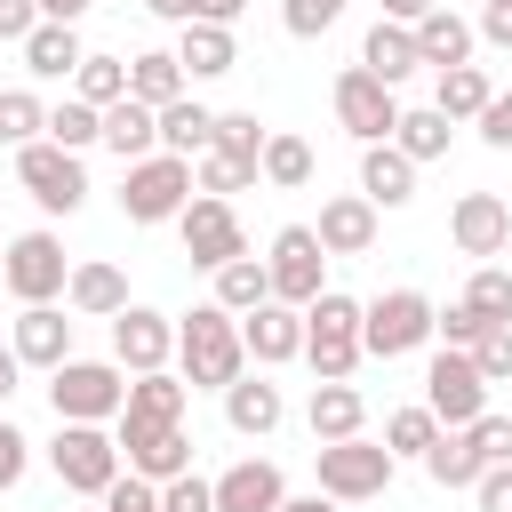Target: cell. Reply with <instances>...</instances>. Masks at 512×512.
Listing matches in <instances>:
<instances>
[{"instance_id":"1","label":"cell","mask_w":512,"mask_h":512,"mask_svg":"<svg viewBox=\"0 0 512 512\" xmlns=\"http://www.w3.org/2000/svg\"><path fill=\"white\" fill-rule=\"evenodd\" d=\"M240 368H248L240 312H224L216 296H208V304H192V312L176 320V376H184L192 392H224Z\"/></svg>"},{"instance_id":"2","label":"cell","mask_w":512,"mask_h":512,"mask_svg":"<svg viewBox=\"0 0 512 512\" xmlns=\"http://www.w3.org/2000/svg\"><path fill=\"white\" fill-rule=\"evenodd\" d=\"M392 448L384 440H368V432H352V440H320L312 448V472H320V496H336V504H368V496H384L392 488Z\"/></svg>"},{"instance_id":"3","label":"cell","mask_w":512,"mask_h":512,"mask_svg":"<svg viewBox=\"0 0 512 512\" xmlns=\"http://www.w3.org/2000/svg\"><path fill=\"white\" fill-rule=\"evenodd\" d=\"M304 360H312L320 384H344V376L360 368V304H352V296L320 288V296L304 304Z\"/></svg>"},{"instance_id":"4","label":"cell","mask_w":512,"mask_h":512,"mask_svg":"<svg viewBox=\"0 0 512 512\" xmlns=\"http://www.w3.org/2000/svg\"><path fill=\"white\" fill-rule=\"evenodd\" d=\"M48 400H56V424H112L128 400V368L120 360H64V368H48Z\"/></svg>"},{"instance_id":"5","label":"cell","mask_w":512,"mask_h":512,"mask_svg":"<svg viewBox=\"0 0 512 512\" xmlns=\"http://www.w3.org/2000/svg\"><path fill=\"white\" fill-rule=\"evenodd\" d=\"M192 200V160L184 152H144L120 176V216L128 224H176V208Z\"/></svg>"},{"instance_id":"6","label":"cell","mask_w":512,"mask_h":512,"mask_svg":"<svg viewBox=\"0 0 512 512\" xmlns=\"http://www.w3.org/2000/svg\"><path fill=\"white\" fill-rule=\"evenodd\" d=\"M432 296L424 288H384L376 304H360V352L376 360H408L416 344H432Z\"/></svg>"},{"instance_id":"7","label":"cell","mask_w":512,"mask_h":512,"mask_svg":"<svg viewBox=\"0 0 512 512\" xmlns=\"http://www.w3.org/2000/svg\"><path fill=\"white\" fill-rule=\"evenodd\" d=\"M48 464H56V480H64L72 496H104V488L120 480V440H112L104 424H56Z\"/></svg>"},{"instance_id":"8","label":"cell","mask_w":512,"mask_h":512,"mask_svg":"<svg viewBox=\"0 0 512 512\" xmlns=\"http://www.w3.org/2000/svg\"><path fill=\"white\" fill-rule=\"evenodd\" d=\"M16 184H24L48 216H72V208L88 200V168H80V152H64V144H48V136L16 144Z\"/></svg>"},{"instance_id":"9","label":"cell","mask_w":512,"mask_h":512,"mask_svg":"<svg viewBox=\"0 0 512 512\" xmlns=\"http://www.w3.org/2000/svg\"><path fill=\"white\" fill-rule=\"evenodd\" d=\"M64 280H72V264H64V240H56V232H16V240H8L0 288H8L16 304H56Z\"/></svg>"},{"instance_id":"10","label":"cell","mask_w":512,"mask_h":512,"mask_svg":"<svg viewBox=\"0 0 512 512\" xmlns=\"http://www.w3.org/2000/svg\"><path fill=\"white\" fill-rule=\"evenodd\" d=\"M328 104H336V120H344V136H360V144H384L392 128H400V96L368 72V64H352V72H336V88H328Z\"/></svg>"},{"instance_id":"11","label":"cell","mask_w":512,"mask_h":512,"mask_svg":"<svg viewBox=\"0 0 512 512\" xmlns=\"http://www.w3.org/2000/svg\"><path fill=\"white\" fill-rule=\"evenodd\" d=\"M176 232H184V256H192L200 272H216V264H232V256L248 248L232 200H216V192H192V200L176 208Z\"/></svg>"},{"instance_id":"12","label":"cell","mask_w":512,"mask_h":512,"mask_svg":"<svg viewBox=\"0 0 512 512\" xmlns=\"http://www.w3.org/2000/svg\"><path fill=\"white\" fill-rule=\"evenodd\" d=\"M320 264H328V248H320V232L312 224H280L272 232V256H264V272H272V296L280 304H312L320 296Z\"/></svg>"},{"instance_id":"13","label":"cell","mask_w":512,"mask_h":512,"mask_svg":"<svg viewBox=\"0 0 512 512\" xmlns=\"http://www.w3.org/2000/svg\"><path fill=\"white\" fill-rule=\"evenodd\" d=\"M424 408H432L440 424H472V416L488 408V376L472 368V352H456V344L432 352V368H424Z\"/></svg>"},{"instance_id":"14","label":"cell","mask_w":512,"mask_h":512,"mask_svg":"<svg viewBox=\"0 0 512 512\" xmlns=\"http://www.w3.org/2000/svg\"><path fill=\"white\" fill-rule=\"evenodd\" d=\"M112 360H120L128 376L168 368V360H176V320L152 312V304H120V312H112Z\"/></svg>"},{"instance_id":"15","label":"cell","mask_w":512,"mask_h":512,"mask_svg":"<svg viewBox=\"0 0 512 512\" xmlns=\"http://www.w3.org/2000/svg\"><path fill=\"white\" fill-rule=\"evenodd\" d=\"M112 440H120V464L144 472V480L192 472V432L184 424H112Z\"/></svg>"},{"instance_id":"16","label":"cell","mask_w":512,"mask_h":512,"mask_svg":"<svg viewBox=\"0 0 512 512\" xmlns=\"http://www.w3.org/2000/svg\"><path fill=\"white\" fill-rule=\"evenodd\" d=\"M240 344H248V360L288 368V360H304V312L280 304V296H264L256 312H240Z\"/></svg>"},{"instance_id":"17","label":"cell","mask_w":512,"mask_h":512,"mask_svg":"<svg viewBox=\"0 0 512 512\" xmlns=\"http://www.w3.org/2000/svg\"><path fill=\"white\" fill-rule=\"evenodd\" d=\"M448 240H456L464 256H504V248H512V208H504L496 192H464V200L448 208Z\"/></svg>"},{"instance_id":"18","label":"cell","mask_w":512,"mask_h":512,"mask_svg":"<svg viewBox=\"0 0 512 512\" xmlns=\"http://www.w3.org/2000/svg\"><path fill=\"white\" fill-rule=\"evenodd\" d=\"M208 488H216V512H280V496H288V480H280L272 456H240V464L216 472Z\"/></svg>"},{"instance_id":"19","label":"cell","mask_w":512,"mask_h":512,"mask_svg":"<svg viewBox=\"0 0 512 512\" xmlns=\"http://www.w3.org/2000/svg\"><path fill=\"white\" fill-rule=\"evenodd\" d=\"M8 344H16L24 368H64V360H72V320H64L56 304H24L16 328H8Z\"/></svg>"},{"instance_id":"20","label":"cell","mask_w":512,"mask_h":512,"mask_svg":"<svg viewBox=\"0 0 512 512\" xmlns=\"http://www.w3.org/2000/svg\"><path fill=\"white\" fill-rule=\"evenodd\" d=\"M312 232H320L328 256H368V248H376V200H368V192H336Z\"/></svg>"},{"instance_id":"21","label":"cell","mask_w":512,"mask_h":512,"mask_svg":"<svg viewBox=\"0 0 512 512\" xmlns=\"http://www.w3.org/2000/svg\"><path fill=\"white\" fill-rule=\"evenodd\" d=\"M184 408H192V384L152 368V376H128V400H120L112 424H184Z\"/></svg>"},{"instance_id":"22","label":"cell","mask_w":512,"mask_h":512,"mask_svg":"<svg viewBox=\"0 0 512 512\" xmlns=\"http://www.w3.org/2000/svg\"><path fill=\"white\" fill-rule=\"evenodd\" d=\"M280 416H288L280 384H264V376H248V368L224 384V424H232L240 440H264V432H280Z\"/></svg>"},{"instance_id":"23","label":"cell","mask_w":512,"mask_h":512,"mask_svg":"<svg viewBox=\"0 0 512 512\" xmlns=\"http://www.w3.org/2000/svg\"><path fill=\"white\" fill-rule=\"evenodd\" d=\"M408 32H416V56H424L432 72H448V64H472V40H480V32H472V24H464L448 0H440V8H424Z\"/></svg>"},{"instance_id":"24","label":"cell","mask_w":512,"mask_h":512,"mask_svg":"<svg viewBox=\"0 0 512 512\" xmlns=\"http://www.w3.org/2000/svg\"><path fill=\"white\" fill-rule=\"evenodd\" d=\"M360 192H368L376 208H408V200H416V160H408L392 136L368 144V152H360Z\"/></svg>"},{"instance_id":"25","label":"cell","mask_w":512,"mask_h":512,"mask_svg":"<svg viewBox=\"0 0 512 512\" xmlns=\"http://www.w3.org/2000/svg\"><path fill=\"white\" fill-rule=\"evenodd\" d=\"M96 144H112V152H120V168H128V160L160 152V112H152V104H136V96L104 104V128H96Z\"/></svg>"},{"instance_id":"26","label":"cell","mask_w":512,"mask_h":512,"mask_svg":"<svg viewBox=\"0 0 512 512\" xmlns=\"http://www.w3.org/2000/svg\"><path fill=\"white\" fill-rule=\"evenodd\" d=\"M16 48H24V72H32V80H72V64L88 56V48H80V32H72V24H48V16H40Z\"/></svg>"},{"instance_id":"27","label":"cell","mask_w":512,"mask_h":512,"mask_svg":"<svg viewBox=\"0 0 512 512\" xmlns=\"http://www.w3.org/2000/svg\"><path fill=\"white\" fill-rule=\"evenodd\" d=\"M176 64H184V80H224V72H240L232 24H184V40H176Z\"/></svg>"},{"instance_id":"28","label":"cell","mask_w":512,"mask_h":512,"mask_svg":"<svg viewBox=\"0 0 512 512\" xmlns=\"http://www.w3.org/2000/svg\"><path fill=\"white\" fill-rule=\"evenodd\" d=\"M360 64H368L384 88H400L408 72H424V56H416V32H408V24H392V16H376V32L360 40Z\"/></svg>"},{"instance_id":"29","label":"cell","mask_w":512,"mask_h":512,"mask_svg":"<svg viewBox=\"0 0 512 512\" xmlns=\"http://www.w3.org/2000/svg\"><path fill=\"white\" fill-rule=\"evenodd\" d=\"M64 304H72V312H88V320H112V312L128 304V272H120V264H72Z\"/></svg>"},{"instance_id":"30","label":"cell","mask_w":512,"mask_h":512,"mask_svg":"<svg viewBox=\"0 0 512 512\" xmlns=\"http://www.w3.org/2000/svg\"><path fill=\"white\" fill-rule=\"evenodd\" d=\"M312 440H352L360 424H368V400H360V384L344 376V384H312Z\"/></svg>"},{"instance_id":"31","label":"cell","mask_w":512,"mask_h":512,"mask_svg":"<svg viewBox=\"0 0 512 512\" xmlns=\"http://www.w3.org/2000/svg\"><path fill=\"white\" fill-rule=\"evenodd\" d=\"M128 96L152 104V112L176 104V96H184V64H176V48H144V56L128 64Z\"/></svg>"},{"instance_id":"32","label":"cell","mask_w":512,"mask_h":512,"mask_svg":"<svg viewBox=\"0 0 512 512\" xmlns=\"http://www.w3.org/2000/svg\"><path fill=\"white\" fill-rule=\"evenodd\" d=\"M208 136H216V112L200 104V96H176V104H160V152H208Z\"/></svg>"},{"instance_id":"33","label":"cell","mask_w":512,"mask_h":512,"mask_svg":"<svg viewBox=\"0 0 512 512\" xmlns=\"http://www.w3.org/2000/svg\"><path fill=\"white\" fill-rule=\"evenodd\" d=\"M416 464H424V472H432L440 488H472V480L488 472V464L472 456V440H464V424H440V440H432V448H424Z\"/></svg>"},{"instance_id":"34","label":"cell","mask_w":512,"mask_h":512,"mask_svg":"<svg viewBox=\"0 0 512 512\" xmlns=\"http://www.w3.org/2000/svg\"><path fill=\"white\" fill-rule=\"evenodd\" d=\"M264 296H272V272H264V256H248V248H240L232 264H216V304H224V312H256Z\"/></svg>"},{"instance_id":"35","label":"cell","mask_w":512,"mask_h":512,"mask_svg":"<svg viewBox=\"0 0 512 512\" xmlns=\"http://www.w3.org/2000/svg\"><path fill=\"white\" fill-rule=\"evenodd\" d=\"M488 96H496V80H488L480 64H448V72H440V96H432V104H440L448 120H480V104H488Z\"/></svg>"},{"instance_id":"36","label":"cell","mask_w":512,"mask_h":512,"mask_svg":"<svg viewBox=\"0 0 512 512\" xmlns=\"http://www.w3.org/2000/svg\"><path fill=\"white\" fill-rule=\"evenodd\" d=\"M448 128H456V120H448L440 104H424V112H400L392 144H400V152H408V160L424 168V160H440V152H448Z\"/></svg>"},{"instance_id":"37","label":"cell","mask_w":512,"mask_h":512,"mask_svg":"<svg viewBox=\"0 0 512 512\" xmlns=\"http://www.w3.org/2000/svg\"><path fill=\"white\" fill-rule=\"evenodd\" d=\"M256 176H264L256 160H232V152H216V144H208V152H192V192H216V200H232V192H248Z\"/></svg>"},{"instance_id":"38","label":"cell","mask_w":512,"mask_h":512,"mask_svg":"<svg viewBox=\"0 0 512 512\" xmlns=\"http://www.w3.org/2000/svg\"><path fill=\"white\" fill-rule=\"evenodd\" d=\"M72 96L96 104V112L120 104V96H128V64H120V56H80V64H72Z\"/></svg>"},{"instance_id":"39","label":"cell","mask_w":512,"mask_h":512,"mask_svg":"<svg viewBox=\"0 0 512 512\" xmlns=\"http://www.w3.org/2000/svg\"><path fill=\"white\" fill-rule=\"evenodd\" d=\"M256 168H264V184L296 192V184H312V144L280 128V136H264V160H256Z\"/></svg>"},{"instance_id":"40","label":"cell","mask_w":512,"mask_h":512,"mask_svg":"<svg viewBox=\"0 0 512 512\" xmlns=\"http://www.w3.org/2000/svg\"><path fill=\"white\" fill-rule=\"evenodd\" d=\"M432 440H440V416H432L424 400H416V408H392V416H384V448H392V456H424Z\"/></svg>"},{"instance_id":"41","label":"cell","mask_w":512,"mask_h":512,"mask_svg":"<svg viewBox=\"0 0 512 512\" xmlns=\"http://www.w3.org/2000/svg\"><path fill=\"white\" fill-rule=\"evenodd\" d=\"M48 136V104L32 88H0V144H32Z\"/></svg>"},{"instance_id":"42","label":"cell","mask_w":512,"mask_h":512,"mask_svg":"<svg viewBox=\"0 0 512 512\" xmlns=\"http://www.w3.org/2000/svg\"><path fill=\"white\" fill-rule=\"evenodd\" d=\"M96 128H104V112H96V104H80V96H64V104L48 112V144H64V152H88V144H96Z\"/></svg>"},{"instance_id":"43","label":"cell","mask_w":512,"mask_h":512,"mask_svg":"<svg viewBox=\"0 0 512 512\" xmlns=\"http://www.w3.org/2000/svg\"><path fill=\"white\" fill-rule=\"evenodd\" d=\"M464 304H472L480 320H512V272H504V264H480V272L464 280Z\"/></svg>"},{"instance_id":"44","label":"cell","mask_w":512,"mask_h":512,"mask_svg":"<svg viewBox=\"0 0 512 512\" xmlns=\"http://www.w3.org/2000/svg\"><path fill=\"white\" fill-rule=\"evenodd\" d=\"M472 368H480L488 384H512V320H488V328L472 336Z\"/></svg>"},{"instance_id":"45","label":"cell","mask_w":512,"mask_h":512,"mask_svg":"<svg viewBox=\"0 0 512 512\" xmlns=\"http://www.w3.org/2000/svg\"><path fill=\"white\" fill-rule=\"evenodd\" d=\"M216 152H232V160H264V128H256V112H216V136H208Z\"/></svg>"},{"instance_id":"46","label":"cell","mask_w":512,"mask_h":512,"mask_svg":"<svg viewBox=\"0 0 512 512\" xmlns=\"http://www.w3.org/2000/svg\"><path fill=\"white\" fill-rule=\"evenodd\" d=\"M464 440H472V456H480V464H512V416L480 408V416L464 424Z\"/></svg>"},{"instance_id":"47","label":"cell","mask_w":512,"mask_h":512,"mask_svg":"<svg viewBox=\"0 0 512 512\" xmlns=\"http://www.w3.org/2000/svg\"><path fill=\"white\" fill-rule=\"evenodd\" d=\"M96 504H104V512H160V480H144V472L120 464V480H112Z\"/></svg>"},{"instance_id":"48","label":"cell","mask_w":512,"mask_h":512,"mask_svg":"<svg viewBox=\"0 0 512 512\" xmlns=\"http://www.w3.org/2000/svg\"><path fill=\"white\" fill-rule=\"evenodd\" d=\"M344 8H352V0H280V24H288L296 40H320V32H328Z\"/></svg>"},{"instance_id":"49","label":"cell","mask_w":512,"mask_h":512,"mask_svg":"<svg viewBox=\"0 0 512 512\" xmlns=\"http://www.w3.org/2000/svg\"><path fill=\"white\" fill-rule=\"evenodd\" d=\"M160 512H216V488L200 472H176V480H160Z\"/></svg>"},{"instance_id":"50","label":"cell","mask_w":512,"mask_h":512,"mask_svg":"<svg viewBox=\"0 0 512 512\" xmlns=\"http://www.w3.org/2000/svg\"><path fill=\"white\" fill-rule=\"evenodd\" d=\"M480 328H488V320H480L464 296H456L448 312H432V336H440V344H456V352H472V336H480Z\"/></svg>"},{"instance_id":"51","label":"cell","mask_w":512,"mask_h":512,"mask_svg":"<svg viewBox=\"0 0 512 512\" xmlns=\"http://www.w3.org/2000/svg\"><path fill=\"white\" fill-rule=\"evenodd\" d=\"M480 144H496V152H512V88H496V96L480 104Z\"/></svg>"},{"instance_id":"52","label":"cell","mask_w":512,"mask_h":512,"mask_svg":"<svg viewBox=\"0 0 512 512\" xmlns=\"http://www.w3.org/2000/svg\"><path fill=\"white\" fill-rule=\"evenodd\" d=\"M24 472H32V440H24V432L0 416V488H16Z\"/></svg>"},{"instance_id":"53","label":"cell","mask_w":512,"mask_h":512,"mask_svg":"<svg viewBox=\"0 0 512 512\" xmlns=\"http://www.w3.org/2000/svg\"><path fill=\"white\" fill-rule=\"evenodd\" d=\"M472 496H480V512H512V464H488L472 480Z\"/></svg>"},{"instance_id":"54","label":"cell","mask_w":512,"mask_h":512,"mask_svg":"<svg viewBox=\"0 0 512 512\" xmlns=\"http://www.w3.org/2000/svg\"><path fill=\"white\" fill-rule=\"evenodd\" d=\"M472 32H480V40H496V48H512V0H488Z\"/></svg>"},{"instance_id":"55","label":"cell","mask_w":512,"mask_h":512,"mask_svg":"<svg viewBox=\"0 0 512 512\" xmlns=\"http://www.w3.org/2000/svg\"><path fill=\"white\" fill-rule=\"evenodd\" d=\"M32 24H40V8H32V0H0V40H24Z\"/></svg>"},{"instance_id":"56","label":"cell","mask_w":512,"mask_h":512,"mask_svg":"<svg viewBox=\"0 0 512 512\" xmlns=\"http://www.w3.org/2000/svg\"><path fill=\"white\" fill-rule=\"evenodd\" d=\"M248 0H192V24H240Z\"/></svg>"},{"instance_id":"57","label":"cell","mask_w":512,"mask_h":512,"mask_svg":"<svg viewBox=\"0 0 512 512\" xmlns=\"http://www.w3.org/2000/svg\"><path fill=\"white\" fill-rule=\"evenodd\" d=\"M32 8H40V16H48V24H80V16H88V8H96V0H32Z\"/></svg>"},{"instance_id":"58","label":"cell","mask_w":512,"mask_h":512,"mask_svg":"<svg viewBox=\"0 0 512 512\" xmlns=\"http://www.w3.org/2000/svg\"><path fill=\"white\" fill-rule=\"evenodd\" d=\"M16 376H24V360H16V344H0V408H8V392H16Z\"/></svg>"},{"instance_id":"59","label":"cell","mask_w":512,"mask_h":512,"mask_svg":"<svg viewBox=\"0 0 512 512\" xmlns=\"http://www.w3.org/2000/svg\"><path fill=\"white\" fill-rule=\"evenodd\" d=\"M424 8H440V0H384V16H392V24H416Z\"/></svg>"},{"instance_id":"60","label":"cell","mask_w":512,"mask_h":512,"mask_svg":"<svg viewBox=\"0 0 512 512\" xmlns=\"http://www.w3.org/2000/svg\"><path fill=\"white\" fill-rule=\"evenodd\" d=\"M280 512H336V496H320V488L312 496H280Z\"/></svg>"},{"instance_id":"61","label":"cell","mask_w":512,"mask_h":512,"mask_svg":"<svg viewBox=\"0 0 512 512\" xmlns=\"http://www.w3.org/2000/svg\"><path fill=\"white\" fill-rule=\"evenodd\" d=\"M152 16H168V24H192V0H144Z\"/></svg>"},{"instance_id":"62","label":"cell","mask_w":512,"mask_h":512,"mask_svg":"<svg viewBox=\"0 0 512 512\" xmlns=\"http://www.w3.org/2000/svg\"><path fill=\"white\" fill-rule=\"evenodd\" d=\"M96 512H104V504H96Z\"/></svg>"},{"instance_id":"63","label":"cell","mask_w":512,"mask_h":512,"mask_svg":"<svg viewBox=\"0 0 512 512\" xmlns=\"http://www.w3.org/2000/svg\"><path fill=\"white\" fill-rule=\"evenodd\" d=\"M0 296H8V288H0Z\"/></svg>"}]
</instances>
